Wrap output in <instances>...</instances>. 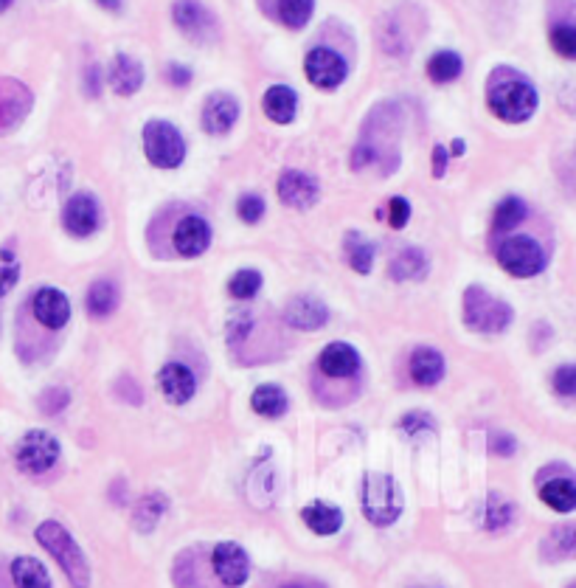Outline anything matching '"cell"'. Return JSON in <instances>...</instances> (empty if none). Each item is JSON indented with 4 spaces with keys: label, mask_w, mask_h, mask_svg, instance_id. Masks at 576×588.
I'll return each instance as SVG.
<instances>
[{
    "label": "cell",
    "mask_w": 576,
    "mask_h": 588,
    "mask_svg": "<svg viewBox=\"0 0 576 588\" xmlns=\"http://www.w3.org/2000/svg\"><path fill=\"white\" fill-rule=\"evenodd\" d=\"M37 541L43 543V549L51 558L60 563V569L65 577L71 580L74 588H88L90 586V569L85 552L79 549V543L74 541V535L62 527L60 521H45L37 527Z\"/></svg>",
    "instance_id": "2"
},
{
    "label": "cell",
    "mask_w": 576,
    "mask_h": 588,
    "mask_svg": "<svg viewBox=\"0 0 576 588\" xmlns=\"http://www.w3.org/2000/svg\"><path fill=\"white\" fill-rule=\"evenodd\" d=\"M301 518L304 524L321 535V538H329V535H338L340 527H343V513L340 507H332V504H324V501H312L310 507L301 510Z\"/></svg>",
    "instance_id": "22"
},
{
    "label": "cell",
    "mask_w": 576,
    "mask_h": 588,
    "mask_svg": "<svg viewBox=\"0 0 576 588\" xmlns=\"http://www.w3.org/2000/svg\"><path fill=\"white\" fill-rule=\"evenodd\" d=\"M461 68H464V62H461L456 51H439V54L430 57L428 76L436 85H447V82H453V79L461 76Z\"/></svg>",
    "instance_id": "34"
},
{
    "label": "cell",
    "mask_w": 576,
    "mask_h": 588,
    "mask_svg": "<svg viewBox=\"0 0 576 588\" xmlns=\"http://www.w3.org/2000/svg\"><path fill=\"white\" fill-rule=\"evenodd\" d=\"M512 307L495 296H489L484 287H467L464 290V324L481 335H501L512 324Z\"/></svg>",
    "instance_id": "5"
},
{
    "label": "cell",
    "mask_w": 576,
    "mask_h": 588,
    "mask_svg": "<svg viewBox=\"0 0 576 588\" xmlns=\"http://www.w3.org/2000/svg\"><path fill=\"white\" fill-rule=\"evenodd\" d=\"M262 273L253 271V268H245V271H239L231 282H228V293L234 296V299H253L259 290H262Z\"/></svg>",
    "instance_id": "36"
},
{
    "label": "cell",
    "mask_w": 576,
    "mask_h": 588,
    "mask_svg": "<svg viewBox=\"0 0 576 588\" xmlns=\"http://www.w3.org/2000/svg\"><path fill=\"white\" fill-rule=\"evenodd\" d=\"M172 242H175V251H178L180 257L192 259L206 254V248L211 245V226L206 223V217L186 214L178 226H175Z\"/></svg>",
    "instance_id": "15"
},
{
    "label": "cell",
    "mask_w": 576,
    "mask_h": 588,
    "mask_svg": "<svg viewBox=\"0 0 576 588\" xmlns=\"http://www.w3.org/2000/svg\"><path fill=\"white\" fill-rule=\"evenodd\" d=\"M60 462V442L48 431H29L17 442L15 465L26 476H43Z\"/></svg>",
    "instance_id": "8"
},
{
    "label": "cell",
    "mask_w": 576,
    "mask_h": 588,
    "mask_svg": "<svg viewBox=\"0 0 576 588\" xmlns=\"http://www.w3.org/2000/svg\"><path fill=\"white\" fill-rule=\"evenodd\" d=\"M40 406H43L45 414H57V411H62V408L68 406V392L65 389H48V392L40 397Z\"/></svg>",
    "instance_id": "44"
},
{
    "label": "cell",
    "mask_w": 576,
    "mask_h": 588,
    "mask_svg": "<svg viewBox=\"0 0 576 588\" xmlns=\"http://www.w3.org/2000/svg\"><path fill=\"white\" fill-rule=\"evenodd\" d=\"M166 79H169V85H175V88H186V85L192 82V71H189L186 65H169V68H166Z\"/></svg>",
    "instance_id": "45"
},
{
    "label": "cell",
    "mask_w": 576,
    "mask_h": 588,
    "mask_svg": "<svg viewBox=\"0 0 576 588\" xmlns=\"http://www.w3.org/2000/svg\"><path fill=\"white\" fill-rule=\"evenodd\" d=\"M172 17H175V26H178L186 37H192L197 43H208L217 37V20L208 12L203 3L197 0H178L172 6Z\"/></svg>",
    "instance_id": "12"
},
{
    "label": "cell",
    "mask_w": 576,
    "mask_h": 588,
    "mask_svg": "<svg viewBox=\"0 0 576 588\" xmlns=\"http://www.w3.org/2000/svg\"><path fill=\"white\" fill-rule=\"evenodd\" d=\"M481 518H484V521H481L484 529H489V532H498V529L512 524V518H515V507H512L501 493H489Z\"/></svg>",
    "instance_id": "33"
},
{
    "label": "cell",
    "mask_w": 576,
    "mask_h": 588,
    "mask_svg": "<svg viewBox=\"0 0 576 588\" xmlns=\"http://www.w3.org/2000/svg\"><path fill=\"white\" fill-rule=\"evenodd\" d=\"M31 316L48 332H60L71 321V302L57 287H40L31 299Z\"/></svg>",
    "instance_id": "11"
},
{
    "label": "cell",
    "mask_w": 576,
    "mask_h": 588,
    "mask_svg": "<svg viewBox=\"0 0 576 588\" xmlns=\"http://www.w3.org/2000/svg\"><path fill=\"white\" fill-rule=\"evenodd\" d=\"M31 107V93L26 85L15 79H0V133L15 130L20 121L26 119Z\"/></svg>",
    "instance_id": "16"
},
{
    "label": "cell",
    "mask_w": 576,
    "mask_h": 588,
    "mask_svg": "<svg viewBox=\"0 0 576 588\" xmlns=\"http://www.w3.org/2000/svg\"><path fill=\"white\" fill-rule=\"evenodd\" d=\"M374 158H377V150H374V147H366V144H360V147L352 152V169H363V166H369Z\"/></svg>",
    "instance_id": "46"
},
{
    "label": "cell",
    "mask_w": 576,
    "mask_h": 588,
    "mask_svg": "<svg viewBox=\"0 0 576 588\" xmlns=\"http://www.w3.org/2000/svg\"><path fill=\"white\" fill-rule=\"evenodd\" d=\"M102 9H110V12H116V9H121V0H96Z\"/></svg>",
    "instance_id": "49"
},
{
    "label": "cell",
    "mask_w": 576,
    "mask_h": 588,
    "mask_svg": "<svg viewBox=\"0 0 576 588\" xmlns=\"http://www.w3.org/2000/svg\"><path fill=\"white\" fill-rule=\"evenodd\" d=\"M383 217H388V226L399 231V228L408 226V220H411V203L405 197H391L388 200V214H383Z\"/></svg>",
    "instance_id": "41"
},
{
    "label": "cell",
    "mask_w": 576,
    "mask_h": 588,
    "mask_svg": "<svg viewBox=\"0 0 576 588\" xmlns=\"http://www.w3.org/2000/svg\"><path fill=\"white\" fill-rule=\"evenodd\" d=\"M85 307L93 318H107L116 307H119V287L107 279H99L88 287V296H85Z\"/></svg>",
    "instance_id": "27"
},
{
    "label": "cell",
    "mask_w": 576,
    "mask_h": 588,
    "mask_svg": "<svg viewBox=\"0 0 576 588\" xmlns=\"http://www.w3.org/2000/svg\"><path fill=\"white\" fill-rule=\"evenodd\" d=\"M551 48L565 57V60H576V23H557L551 26Z\"/></svg>",
    "instance_id": "37"
},
{
    "label": "cell",
    "mask_w": 576,
    "mask_h": 588,
    "mask_svg": "<svg viewBox=\"0 0 576 588\" xmlns=\"http://www.w3.org/2000/svg\"><path fill=\"white\" fill-rule=\"evenodd\" d=\"M284 321L296 330H318L329 321V307L315 296H293L281 310Z\"/></svg>",
    "instance_id": "17"
},
{
    "label": "cell",
    "mask_w": 576,
    "mask_h": 588,
    "mask_svg": "<svg viewBox=\"0 0 576 588\" xmlns=\"http://www.w3.org/2000/svg\"><path fill=\"white\" fill-rule=\"evenodd\" d=\"M360 392V355L352 344L335 341L315 361V394L326 406H346Z\"/></svg>",
    "instance_id": "1"
},
{
    "label": "cell",
    "mask_w": 576,
    "mask_h": 588,
    "mask_svg": "<svg viewBox=\"0 0 576 588\" xmlns=\"http://www.w3.org/2000/svg\"><path fill=\"white\" fill-rule=\"evenodd\" d=\"M279 588H324V583H315V580H293V583H284Z\"/></svg>",
    "instance_id": "48"
},
{
    "label": "cell",
    "mask_w": 576,
    "mask_h": 588,
    "mask_svg": "<svg viewBox=\"0 0 576 588\" xmlns=\"http://www.w3.org/2000/svg\"><path fill=\"white\" fill-rule=\"evenodd\" d=\"M144 152L149 164L158 169H175L186 158V141L169 121H149L144 127Z\"/></svg>",
    "instance_id": "7"
},
{
    "label": "cell",
    "mask_w": 576,
    "mask_h": 588,
    "mask_svg": "<svg viewBox=\"0 0 576 588\" xmlns=\"http://www.w3.org/2000/svg\"><path fill=\"white\" fill-rule=\"evenodd\" d=\"M279 197L290 209H310L318 200V183L298 169H287L279 178Z\"/></svg>",
    "instance_id": "18"
},
{
    "label": "cell",
    "mask_w": 576,
    "mask_h": 588,
    "mask_svg": "<svg viewBox=\"0 0 576 588\" xmlns=\"http://www.w3.org/2000/svg\"><path fill=\"white\" fill-rule=\"evenodd\" d=\"M20 279V262L12 248H0V299L17 285Z\"/></svg>",
    "instance_id": "38"
},
{
    "label": "cell",
    "mask_w": 576,
    "mask_h": 588,
    "mask_svg": "<svg viewBox=\"0 0 576 588\" xmlns=\"http://www.w3.org/2000/svg\"><path fill=\"white\" fill-rule=\"evenodd\" d=\"M239 119V102L228 93H214L203 107V127L211 136H222L228 133Z\"/></svg>",
    "instance_id": "19"
},
{
    "label": "cell",
    "mask_w": 576,
    "mask_h": 588,
    "mask_svg": "<svg viewBox=\"0 0 576 588\" xmlns=\"http://www.w3.org/2000/svg\"><path fill=\"white\" fill-rule=\"evenodd\" d=\"M388 271H391V279H397V282L425 279V273H428V257H425L419 248L408 245V248H402L399 254H394Z\"/></svg>",
    "instance_id": "24"
},
{
    "label": "cell",
    "mask_w": 576,
    "mask_h": 588,
    "mask_svg": "<svg viewBox=\"0 0 576 588\" xmlns=\"http://www.w3.org/2000/svg\"><path fill=\"white\" fill-rule=\"evenodd\" d=\"M399 428H402L405 434H419V431L436 428V423H433L430 414H419V411H414V414H405V417L399 420Z\"/></svg>",
    "instance_id": "42"
},
{
    "label": "cell",
    "mask_w": 576,
    "mask_h": 588,
    "mask_svg": "<svg viewBox=\"0 0 576 588\" xmlns=\"http://www.w3.org/2000/svg\"><path fill=\"white\" fill-rule=\"evenodd\" d=\"M9 6H12V0H0V15H3V12H6Z\"/></svg>",
    "instance_id": "51"
},
{
    "label": "cell",
    "mask_w": 576,
    "mask_h": 588,
    "mask_svg": "<svg viewBox=\"0 0 576 588\" xmlns=\"http://www.w3.org/2000/svg\"><path fill=\"white\" fill-rule=\"evenodd\" d=\"M543 552L548 560L576 558V527L574 524H562V527L551 529V535L543 543Z\"/></svg>",
    "instance_id": "32"
},
{
    "label": "cell",
    "mask_w": 576,
    "mask_h": 588,
    "mask_svg": "<svg viewBox=\"0 0 576 588\" xmlns=\"http://www.w3.org/2000/svg\"><path fill=\"white\" fill-rule=\"evenodd\" d=\"M447 158H450V152L444 150V147L433 150V178H442L444 172H447Z\"/></svg>",
    "instance_id": "47"
},
{
    "label": "cell",
    "mask_w": 576,
    "mask_h": 588,
    "mask_svg": "<svg viewBox=\"0 0 576 588\" xmlns=\"http://www.w3.org/2000/svg\"><path fill=\"white\" fill-rule=\"evenodd\" d=\"M237 214H239V220H245L248 226H256V223L265 217V200H262L259 195L239 197Z\"/></svg>",
    "instance_id": "40"
},
{
    "label": "cell",
    "mask_w": 576,
    "mask_h": 588,
    "mask_svg": "<svg viewBox=\"0 0 576 588\" xmlns=\"http://www.w3.org/2000/svg\"><path fill=\"white\" fill-rule=\"evenodd\" d=\"M489 110L498 116L501 121H509V124H520V121H529L537 110V91L529 79L523 76H506V79H498L492 88H489Z\"/></svg>",
    "instance_id": "3"
},
{
    "label": "cell",
    "mask_w": 576,
    "mask_h": 588,
    "mask_svg": "<svg viewBox=\"0 0 576 588\" xmlns=\"http://www.w3.org/2000/svg\"><path fill=\"white\" fill-rule=\"evenodd\" d=\"M408 377L416 386H436L444 377V355L433 347H416L408 358Z\"/></svg>",
    "instance_id": "20"
},
{
    "label": "cell",
    "mask_w": 576,
    "mask_h": 588,
    "mask_svg": "<svg viewBox=\"0 0 576 588\" xmlns=\"http://www.w3.org/2000/svg\"><path fill=\"white\" fill-rule=\"evenodd\" d=\"M304 71H307V79H310L312 85L324 88V91H332V88L343 85V79L349 74L346 60L332 48H312L310 54H307V60H304Z\"/></svg>",
    "instance_id": "10"
},
{
    "label": "cell",
    "mask_w": 576,
    "mask_h": 588,
    "mask_svg": "<svg viewBox=\"0 0 576 588\" xmlns=\"http://www.w3.org/2000/svg\"><path fill=\"white\" fill-rule=\"evenodd\" d=\"M251 406L259 417L276 420V417H281V414L287 411L290 400H287V392H284L281 386H276V383H265V386H259V389L253 392Z\"/></svg>",
    "instance_id": "26"
},
{
    "label": "cell",
    "mask_w": 576,
    "mask_h": 588,
    "mask_svg": "<svg viewBox=\"0 0 576 588\" xmlns=\"http://www.w3.org/2000/svg\"><path fill=\"white\" fill-rule=\"evenodd\" d=\"M211 572L225 588H239L251 577V558L248 552L234 541H222L211 549Z\"/></svg>",
    "instance_id": "9"
},
{
    "label": "cell",
    "mask_w": 576,
    "mask_h": 588,
    "mask_svg": "<svg viewBox=\"0 0 576 588\" xmlns=\"http://www.w3.org/2000/svg\"><path fill=\"white\" fill-rule=\"evenodd\" d=\"M495 257L501 262V268L509 276H517V279H532L537 273L546 271V251L543 245L532 237H506V240L495 248Z\"/></svg>",
    "instance_id": "6"
},
{
    "label": "cell",
    "mask_w": 576,
    "mask_h": 588,
    "mask_svg": "<svg viewBox=\"0 0 576 588\" xmlns=\"http://www.w3.org/2000/svg\"><path fill=\"white\" fill-rule=\"evenodd\" d=\"M453 152H456V155H461V152H464V141H453Z\"/></svg>",
    "instance_id": "50"
},
{
    "label": "cell",
    "mask_w": 576,
    "mask_h": 588,
    "mask_svg": "<svg viewBox=\"0 0 576 588\" xmlns=\"http://www.w3.org/2000/svg\"><path fill=\"white\" fill-rule=\"evenodd\" d=\"M517 448V442L512 434H506V431H492L489 434V451L495 453V456H512Z\"/></svg>",
    "instance_id": "43"
},
{
    "label": "cell",
    "mask_w": 576,
    "mask_h": 588,
    "mask_svg": "<svg viewBox=\"0 0 576 588\" xmlns=\"http://www.w3.org/2000/svg\"><path fill=\"white\" fill-rule=\"evenodd\" d=\"M12 583L15 588H51V574L37 558L12 560Z\"/></svg>",
    "instance_id": "28"
},
{
    "label": "cell",
    "mask_w": 576,
    "mask_h": 588,
    "mask_svg": "<svg viewBox=\"0 0 576 588\" xmlns=\"http://www.w3.org/2000/svg\"><path fill=\"white\" fill-rule=\"evenodd\" d=\"M262 107H265L267 119L270 121H276V124H290V121L296 119L298 96L296 91L287 88V85H273V88H267L265 91Z\"/></svg>",
    "instance_id": "23"
},
{
    "label": "cell",
    "mask_w": 576,
    "mask_h": 588,
    "mask_svg": "<svg viewBox=\"0 0 576 588\" xmlns=\"http://www.w3.org/2000/svg\"><path fill=\"white\" fill-rule=\"evenodd\" d=\"M158 389L166 397V403L172 406H186L197 394V377L194 372L180 361H169L158 372Z\"/></svg>",
    "instance_id": "14"
},
{
    "label": "cell",
    "mask_w": 576,
    "mask_h": 588,
    "mask_svg": "<svg viewBox=\"0 0 576 588\" xmlns=\"http://www.w3.org/2000/svg\"><path fill=\"white\" fill-rule=\"evenodd\" d=\"M540 498L557 513H574L576 510V482L568 476H557L540 487Z\"/></svg>",
    "instance_id": "25"
},
{
    "label": "cell",
    "mask_w": 576,
    "mask_h": 588,
    "mask_svg": "<svg viewBox=\"0 0 576 588\" xmlns=\"http://www.w3.org/2000/svg\"><path fill=\"white\" fill-rule=\"evenodd\" d=\"M315 0H279V17L290 29H304L310 23Z\"/></svg>",
    "instance_id": "35"
},
{
    "label": "cell",
    "mask_w": 576,
    "mask_h": 588,
    "mask_svg": "<svg viewBox=\"0 0 576 588\" xmlns=\"http://www.w3.org/2000/svg\"><path fill=\"white\" fill-rule=\"evenodd\" d=\"M99 223H102V212H99V203L93 195L79 192L62 209V226L74 237H90L99 228Z\"/></svg>",
    "instance_id": "13"
},
{
    "label": "cell",
    "mask_w": 576,
    "mask_h": 588,
    "mask_svg": "<svg viewBox=\"0 0 576 588\" xmlns=\"http://www.w3.org/2000/svg\"><path fill=\"white\" fill-rule=\"evenodd\" d=\"M360 504L374 527H391L402 515V490L388 473H366L360 484Z\"/></svg>",
    "instance_id": "4"
},
{
    "label": "cell",
    "mask_w": 576,
    "mask_h": 588,
    "mask_svg": "<svg viewBox=\"0 0 576 588\" xmlns=\"http://www.w3.org/2000/svg\"><path fill=\"white\" fill-rule=\"evenodd\" d=\"M551 386L560 397H568V400H576V363H568V366H560L554 377H551Z\"/></svg>",
    "instance_id": "39"
},
{
    "label": "cell",
    "mask_w": 576,
    "mask_h": 588,
    "mask_svg": "<svg viewBox=\"0 0 576 588\" xmlns=\"http://www.w3.org/2000/svg\"><path fill=\"white\" fill-rule=\"evenodd\" d=\"M107 82L119 96H133L144 85V68L130 54H119L110 65V71H107Z\"/></svg>",
    "instance_id": "21"
},
{
    "label": "cell",
    "mask_w": 576,
    "mask_h": 588,
    "mask_svg": "<svg viewBox=\"0 0 576 588\" xmlns=\"http://www.w3.org/2000/svg\"><path fill=\"white\" fill-rule=\"evenodd\" d=\"M374 257H377V245L369 242L363 234H349L346 237V262L355 268L357 273H369L374 268Z\"/></svg>",
    "instance_id": "31"
},
{
    "label": "cell",
    "mask_w": 576,
    "mask_h": 588,
    "mask_svg": "<svg viewBox=\"0 0 576 588\" xmlns=\"http://www.w3.org/2000/svg\"><path fill=\"white\" fill-rule=\"evenodd\" d=\"M526 217H529V206L520 197H503L501 203H498V209H495V217H492V231L495 234H506V231L520 226Z\"/></svg>",
    "instance_id": "29"
},
{
    "label": "cell",
    "mask_w": 576,
    "mask_h": 588,
    "mask_svg": "<svg viewBox=\"0 0 576 588\" xmlns=\"http://www.w3.org/2000/svg\"><path fill=\"white\" fill-rule=\"evenodd\" d=\"M166 510H169V498L163 496V493H149L135 507V527L141 529V532H152V529L158 527V521H161Z\"/></svg>",
    "instance_id": "30"
}]
</instances>
